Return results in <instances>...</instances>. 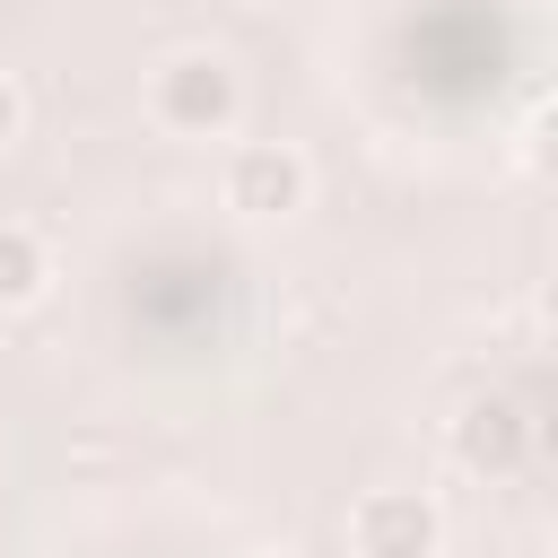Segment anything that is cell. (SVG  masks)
<instances>
[{
  "label": "cell",
  "instance_id": "7a4b0ae2",
  "mask_svg": "<svg viewBox=\"0 0 558 558\" xmlns=\"http://www.w3.org/2000/svg\"><path fill=\"white\" fill-rule=\"evenodd\" d=\"M218 201H227L235 218H253V227H288V218L314 201V166H305V148H288V140H235L227 166H218Z\"/></svg>",
  "mask_w": 558,
  "mask_h": 558
},
{
  "label": "cell",
  "instance_id": "8992f818",
  "mask_svg": "<svg viewBox=\"0 0 558 558\" xmlns=\"http://www.w3.org/2000/svg\"><path fill=\"white\" fill-rule=\"evenodd\" d=\"M17 131H26V96H17V78L0 70V157L17 148Z\"/></svg>",
  "mask_w": 558,
  "mask_h": 558
},
{
  "label": "cell",
  "instance_id": "52a82bcc",
  "mask_svg": "<svg viewBox=\"0 0 558 558\" xmlns=\"http://www.w3.org/2000/svg\"><path fill=\"white\" fill-rule=\"evenodd\" d=\"M253 558H305V549H288V541H279V549H253Z\"/></svg>",
  "mask_w": 558,
  "mask_h": 558
},
{
  "label": "cell",
  "instance_id": "3957f363",
  "mask_svg": "<svg viewBox=\"0 0 558 558\" xmlns=\"http://www.w3.org/2000/svg\"><path fill=\"white\" fill-rule=\"evenodd\" d=\"M445 453L471 471V480H514L532 462V401L523 392H471L453 418H445Z\"/></svg>",
  "mask_w": 558,
  "mask_h": 558
},
{
  "label": "cell",
  "instance_id": "6da1fadb",
  "mask_svg": "<svg viewBox=\"0 0 558 558\" xmlns=\"http://www.w3.org/2000/svg\"><path fill=\"white\" fill-rule=\"evenodd\" d=\"M148 122L166 140H227L244 122V70L218 44H183L148 70Z\"/></svg>",
  "mask_w": 558,
  "mask_h": 558
},
{
  "label": "cell",
  "instance_id": "ba28073f",
  "mask_svg": "<svg viewBox=\"0 0 558 558\" xmlns=\"http://www.w3.org/2000/svg\"><path fill=\"white\" fill-rule=\"evenodd\" d=\"M244 9H296V0H244Z\"/></svg>",
  "mask_w": 558,
  "mask_h": 558
},
{
  "label": "cell",
  "instance_id": "277c9868",
  "mask_svg": "<svg viewBox=\"0 0 558 558\" xmlns=\"http://www.w3.org/2000/svg\"><path fill=\"white\" fill-rule=\"evenodd\" d=\"M349 549L357 558H436L445 549V506L436 488H366L349 506Z\"/></svg>",
  "mask_w": 558,
  "mask_h": 558
},
{
  "label": "cell",
  "instance_id": "5b68a950",
  "mask_svg": "<svg viewBox=\"0 0 558 558\" xmlns=\"http://www.w3.org/2000/svg\"><path fill=\"white\" fill-rule=\"evenodd\" d=\"M44 288H52V244H44L35 227L0 218V314H26V305H44Z\"/></svg>",
  "mask_w": 558,
  "mask_h": 558
}]
</instances>
